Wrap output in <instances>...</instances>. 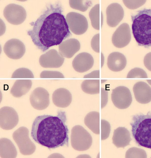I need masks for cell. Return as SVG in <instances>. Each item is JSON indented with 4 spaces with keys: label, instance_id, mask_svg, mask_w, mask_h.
Masks as SVG:
<instances>
[{
    "label": "cell",
    "instance_id": "cell-1",
    "mask_svg": "<svg viewBox=\"0 0 151 158\" xmlns=\"http://www.w3.org/2000/svg\"><path fill=\"white\" fill-rule=\"evenodd\" d=\"M62 8L59 3L50 4L27 32L34 44L44 52L50 47L60 44L71 35Z\"/></svg>",
    "mask_w": 151,
    "mask_h": 158
},
{
    "label": "cell",
    "instance_id": "cell-2",
    "mask_svg": "<svg viewBox=\"0 0 151 158\" xmlns=\"http://www.w3.org/2000/svg\"><path fill=\"white\" fill-rule=\"evenodd\" d=\"M65 113L59 111L57 116L37 117L32 126L31 136L37 143L48 149L68 145V129Z\"/></svg>",
    "mask_w": 151,
    "mask_h": 158
},
{
    "label": "cell",
    "instance_id": "cell-3",
    "mask_svg": "<svg viewBox=\"0 0 151 158\" xmlns=\"http://www.w3.org/2000/svg\"><path fill=\"white\" fill-rule=\"evenodd\" d=\"M131 19L132 33L138 45L151 47V9L138 11Z\"/></svg>",
    "mask_w": 151,
    "mask_h": 158
},
{
    "label": "cell",
    "instance_id": "cell-4",
    "mask_svg": "<svg viewBox=\"0 0 151 158\" xmlns=\"http://www.w3.org/2000/svg\"><path fill=\"white\" fill-rule=\"evenodd\" d=\"M133 137L139 146L151 149V111L133 116L130 123Z\"/></svg>",
    "mask_w": 151,
    "mask_h": 158
},
{
    "label": "cell",
    "instance_id": "cell-5",
    "mask_svg": "<svg viewBox=\"0 0 151 158\" xmlns=\"http://www.w3.org/2000/svg\"><path fill=\"white\" fill-rule=\"evenodd\" d=\"M71 144L75 150L80 151L88 149L92 143L91 134L82 126L77 125L72 128Z\"/></svg>",
    "mask_w": 151,
    "mask_h": 158
},
{
    "label": "cell",
    "instance_id": "cell-6",
    "mask_svg": "<svg viewBox=\"0 0 151 158\" xmlns=\"http://www.w3.org/2000/svg\"><path fill=\"white\" fill-rule=\"evenodd\" d=\"M12 137L22 154L29 155L35 152L36 147L29 137V131L27 128L20 127L14 132Z\"/></svg>",
    "mask_w": 151,
    "mask_h": 158
},
{
    "label": "cell",
    "instance_id": "cell-7",
    "mask_svg": "<svg viewBox=\"0 0 151 158\" xmlns=\"http://www.w3.org/2000/svg\"><path fill=\"white\" fill-rule=\"evenodd\" d=\"M66 20L70 30L76 34H82L88 28V24L86 18L79 13L70 12L67 14Z\"/></svg>",
    "mask_w": 151,
    "mask_h": 158
},
{
    "label": "cell",
    "instance_id": "cell-8",
    "mask_svg": "<svg viewBox=\"0 0 151 158\" xmlns=\"http://www.w3.org/2000/svg\"><path fill=\"white\" fill-rule=\"evenodd\" d=\"M111 99L114 106L120 109L128 107L132 100L130 90L124 86L118 87L112 90Z\"/></svg>",
    "mask_w": 151,
    "mask_h": 158
},
{
    "label": "cell",
    "instance_id": "cell-9",
    "mask_svg": "<svg viewBox=\"0 0 151 158\" xmlns=\"http://www.w3.org/2000/svg\"><path fill=\"white\" fill-rule=\"evenodd\" d=\"M3 14L9 22L15 25L22 23L27 16L26 11L24 7L14 4L7 5L4 9Z\"/></svg>",
    "mask_w": 151,
    "mask_h": 158
},
{
    "label": "cell",
    "instance_id": "cell-10",
    "mask_svg": "<svg viewBox=\"0 0 151 158\" xmlns=\"http://www.w3.org/2000/svg\"><path fill=\"white\" fill-rule=\"evenodd\" d=\"M19 121L18 114L13 108L5 106L0 109V126L3 129L10 130L14 128Z\"/></svg>",
    "mask_w": 151,
    "mask_h": 158
},
{
    "label": "cell",
    "instance_id": "cell-11",
    "mask_svg": "<svg viewBox=\"0 0 151 158\" xmlns=\"http://www.w3.org/2000/svg\"><path fill=\"white\" fill-rule=\"evenodd\" d=\"M29 99L32 106L38 110L46 109L50 104L49 93L41 87L37 88L33 90L30 95Z\"/></svg>",
    "mask_w": 151,
    "mask_h": 158
},
{
    "label": "cell",
    "instance_id": "cell-12",
    "mask_svg": "<svg viewBox=\"0 0 151 158\" xmlns=\"http://www.w3.org/2000/svg\"><path fill=\"white\" fill-rule=\"evenodd\" d=\"M131 39L130 30L128 24H122L116 30L112 37L114 45L118 48H123L127 45Z\"/></svg>",
    "mask_w": 151,
    "mask_h": 158
},
{
    "label": "cell",
    "instance_id": "cell-13",
    "mask_svg": "<svg viewBox=\"0 0 151 158\" xmlns=\"http://www.w3.org/2000/svg\"><path fill=\"white\" fill-rule=\"evenodd\" d=\"M64 58L56 50L51 49L40 57V65L45 68H58L63 65Z\"/></svg>",
    "mask_w": 151,
    "mask_h": 158
},
{
    "label": "cell",
    "instance_id": "cell-14",
    "mask_svg": "<svg viewBox=\"0 0 151 158\" xmlns=\"http://www.w3.org/2000/svg\"><path fill=\"white\" fill-rule=\"evenodd\" d=\"M5 54L9 58L14 59L21 58L26 50L24 43L19 40L12 39L5 43L3 48Z\"/></svg>",
    "mask_w": 151,
    "mask_h": 158
},
{
    "label": "cell",
    "instance_id": "cell-15",
    "mask_svg": "<svg viewBox=\"0 0 151 158\" xmlns=\"http://www.w3.org/2000/svg\"><path fill=\"white\" fill-rule=\"evenodd\" d=\"M106 22L108 25L115 27L122 20L124 16V11L121 6L117 3L110 4L106 8Z\"/></svg>",
    "mask_w": 151,
    "mask_h": 158
},
{
    "label": "cell",
    "instance_id": "cell-16",
    "mask_svg": "<svg viewBox=\"0 0 151 158\" xmlns=\"http://www.w3.org/2000/svg\"><path fill=\"white\" fill-rule=\"evenodd\" d=\"M93 56L89 53L84 52L77 55L73 59L72 66L75 70L83 73L90 69L94 64Z\"/></svg>",
    "mask_w": 151,
    "mask_h": 158
},
{
    "label": "cell",
    "instance_id": "cell-17",
    "mask_svg": "<svg viewBox=\"0 0 151 158\" xmlns=\"http://www.w3.org/2000/svg\"><path fill=\"white\" fill-rule=\"evenodd\" d=\"M135 98L138 102L146 104L151 101V88L146 83L142 81L136 83L133 87Z\"/></svg>",
    "mask_w": 151,
    "mask_h": 158
},
{
    "label": "cell",
    "instance_id": "cell-18",
    "mask_svg": "<svg viewBox=\"0 0 151 158\" xmlns=\"http://www.w3.org/2000/svg\"><path fill=\"white\" fill-rule=\"evenodd\" d=\"M58 47L59 53L62 56L70 58L80 50V44L77 39L71 38L62 42Z\"/></svg>",
    "mask_w": 151,
    "mask_h": 158
},
{
    "label": "cell",
    "instance_id": "cell-19",
    "mask_svg": "<svg viewBox=\"0 0 151 158\" xmlns=\"http://www.w3.org/2000/svg\"><path fill=\"white\" fill-rule=\"evenodd\" d=\"M54 104L57 107L65 108L68 106L72 100V96L70 92L67 89L60 88L56 90L52 95Z\"/></svg>",
    "mask_w": 151,
    "mask_h": 158
},
{
    "label": "cell",
    "instance_id": "cell-20",
    "mask_svg": "<svg viewBox=\"0 0 151 158\" xmlns=\"http://www.w3.org/2000/svg\"><path fill=\"white\" fill-rule=\"evenodd\" d=\"M112 139L113 143L117 148H124L129 144L132 140L129 131L123 127L114 130Z\"/></svg>",
    "mask_w": 151,
    "mask_h": 158
},
{
    "label": "cell",
    "instance_id": "cell-21",
    "mask_svg": "<svg viewBox=\"0 0 151 158\" xmlns=\"http://www.w3.org/2000/svg\"><path fill=\"white\" fill-rule=\"evenodd\" d=\"M127 64L126 57L121 53L114 52L111 53L107 59V64L110 69L113 71H122Z\"/></svg>",
    "mask_w": 151,
    "mask_h": 158
},
{
    "label": "cell",
    "instance_id": "cell-22",
    "mask_svg": "<svg viewBox=\"0 0 151 158\" xmlns=\"http://www.w3.org/2000/svg\"><path fill=\"white\" fill-rule=\"evenodd\" d=\"M32 86L31 80H17L12 88L10 93L15 97H20L28 92Z\"/></svg>",
    "mask_w": 151,
    "mask_h": 158
},
{
    "label": "cell",
    "instance_id": "cell-23",
    "mask_svg": "<svg viewBox=\"0 0 151 158\" xmlns=\"http://www.w3.org/2000/svg\"><path fill=\"white\" fill-rule=\"evenodd\" d=\"M16 148L9 139L5 138L0 139V156L1 158H16L17 155Z\"/></svg>",
    "mask_w": 151,
    "mask_h": 158
},
{
    "label": "cell",
    "instance_id": "cell-24",
    "mask_svg": "<svg viewBox=\"0 0 151 158\" xmlns=\"http://www.w3.org/2000/svg\"><path fill=\"white\" fill-rule=\"evenodd\" d=\"M85 125L94 133L100 134V114L95 111L90 112L84 119Z\"/></svg>",
    "mask_w": 151,
    "mask_h": 158
},
{
    "label": "cell",
    "instance_id": "cell-25",
    "mask_svg": "<svg viewBox=\"0 0 151 158\" xmlns=\"http://www.w3.org/2000/svg\"><path fill=\"white\" fill-rule=\"evenodd\" d=\"M89 16L93 27L95 29L99 30L100 25L101 27L103 24V15L102 11L100 12V4L95 5L90 10Z\"/></svg>",
    "mask_w": 151,
    "mask_h": 158
},
{
    "label": "cell",
    "instance_id": "cell-26",
    "mask_svg": "<svg viewBox=\"0 0 151 158\" xmlns=\"http://www.w3.org/2000/svg\"><path fill=\"white\" fill-rule=\"evenodd\" d=\"M82 90L86 93L91 94H99L100 92L99 79H86L81 84Z\"/></svg>",
    "mask_w": 151,
    "mask_h": 158
},
{
    "label": "cell",
    "instance_id": "cell-27",
    "mask_svg": "<svg viewBox=\"0 0 151 158\" xmlns=\"http://www.w3.org/2000/svg\"><path fill=\"white\" fill-rule=\"evenodd\" d=\"M69 5L71 7L81 11H86L91 6L92 3L89 0H69Z\"/></svg>",
    "mask_w": 151,
    "mask_h": 158
},
{
    "label": "cell",
    "instance_id": "cell-28",
    "mask_svg": "<svg viewBox=\"0 0 151 158\" xmlns=\"http://www.w3.org/2000/svg\"><path fill=\"white\" fill-rule=\"evenodd\" d=\"M126 158H147L146 152L143 149L133 147L129 149L126 152Z\"/></svg>",
    "mask_w": 151,
    "mask_h": 158
},
{
    "label": "cell",
    "instance_id": "cell-29",
    "mask_svg": "<svg viewBox=\"0 0 151 158\" xmlns=\"http://www.w3.org/2000/svg\"><path fill=\"white\" fill-rule=\"evenodd\" d=\"M34 77L32 72L29 69L24 68H20L16 70L11 77L12 78H33Z\"/></svg>",
    "mask_w": 151,
    "mask_h": 158
},
{
    "label": "cell",
    "instance_id": "cell-30",
    "mask_svg": "<svg viewBox=\"0 0 151 158\" xmlns=\"http://www.w3.org/2000/svg\"><path fill=\"white\" fill-rule=\"evenodd\" d=\"M127 78H147L148 77L147 73L144 70L136 67L132 69L129 72Z\"/></svg>",
    "mask_w": 151,
    "mask_h": 158
},
{
    "label": "cell",
    "instance_id": "cell-31",
    "mask_svg": "<svg viewBox=\"0 0 151 158\" xmlns=\"http://www.w3.org/2000/svg\"><path fill=\"white\" fill-rule=\"evenodd\" d=\"M111 131V126L109 123L104 119L101 120V140L107 138Z\"/></svg>",
    "mask_w": 151,
    "mask_h": 158
},
{
    "label": "cell",
    "instance_id": "cell-32",
    "mask_svg": "<svg viewBox=\"0 0 151 158\" xmlns=\"http://www.w3.org/2000/svg\"><path fill=\"white\" fill-rule=\"evenodd\" d=\"M40 77L42 78H63L64 76L59 71H44L40 74Z\"/></svg>",
    "mask_w": 151,
    "mask_h": 158
},
{
    "label": "cell",
    "instance_id": "cell-33",
    "mask_svg": "<svg viewBox=\"0 0 151 158\" xmlns=\"http://www.w3.org/2000/svg\"><path fill=\"white\" fill-rule=\"evenodd\" d=\"M125 5L129 9H134L144 5L146 0H123Z\"/></svg>",
    "mask_w": 151,
    "mask_h": 158
},
{
    "label": "cell",
    "instance_id": "cell-34",
    "mask_svg": "<svg viewBox=\"0 0 151 158\" xmlns=\"http://www.w3.org/2000/svg\"><path fill=\"white\" fill-rule=\"evenodd\" d=\"M99 36V33L95 35L93 37L91 41V45L92 49L97 53H99L100 51Z\"/></svg>",
    "mask_w": 151,
    "mask_h": 158
},
{
    "label": "cell",
    "instance_id": "cell-35",
    "mask_svg": "<svg viewBox=\"0 0 151 158\" xmlns=\"http://www.w3.org/2000/svg\"><path fill=\"white\" fill-rule=\"evenodd\" d=\"M144 63L145 67L151 71V52L147 53L145 56Z\"/></svg>",
    "mask_w": 151,
    "mask_h": 158
},
{
    "label": "cell",
    "instance_id": "cell-36",
    "mask_svg": "<svg viewBox=\"0 0 151 158\" xmlns=\"http://www.w3.org/2000/svg\"><path fill=\"white\" fill-rule=\"evenodd\" d=\"M147 82L151 85V80H147Z\"/></svg>",
    "mask_w": 151,
    "mask_h": 158
}]
</instances>
